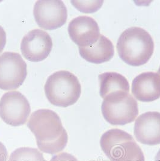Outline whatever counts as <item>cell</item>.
Instances as JSON below:
<instances>
[{
	"mask_svg": "<svg viewBox=\"0 0 160 161\" xmlns=\"http://www.w3.org/2000/svg\"><path fill=\"white\" fill-rule=\"evenodd\" d=\"M33 15L38 26L43 29L52 30L65 24L67 11L62 1L40 0L35 4Z\"/></svg>",
	"mask_w": 160,
	"mask_h": 161,
	"instance_id": "cell-8",
	"label": "cell"
},
{
	"mask_svg": "<svg viewBox=\"0 0 160 161\" xmlns=\"http://www.w3.org/2000/svg\"><path fill=\"white\" fill-rule=\"evenodd\" d=\"M155 161H160V149L157 154L156 156H155Z\"/></svg>",
	"mask_w": 160,
	"mask_h": 161,
	"instance_id": "cell-20",
	"label": "cell"
},
{
	"mask_svg": "<svg viewBox=\"0 0 160 161\" xmlns=\"http://www.w3.org/2000/svg\"><path fill=\"white\" fill-rule=\"evenodd\" d=\"M50 35L42 30H31L22 39L21 50L24 57L31 62H37L48 58L52 48Z\"/></svg>",
	"mask_w": 160,
	"mask_h": 161,
	"instance_id": "cell-9",
	"label": "cell"
},
{
	"mask_svg": "<svg viewBox=\"0 0 160 161\" xmlns=\"http://www.w3.org/2000/svg\"><path fill=\"white\" fill-rule=\"evenodd\" d=\"M31 113L29 102L19 91L5 93L0 100V118L7 125L18 127L24 125Z\"/></svg>",
	"mask_w": 160,
	"mask_h": 161,
	"instance_id": "cell-7",
	"label": "cell"
},
{
	"mask_svg": "<svg viewBox=\"0 0 160 161\" xmlns=\"http://www.w3.org/2000/svg\"><path fill=\"white\" fill-rule=\"evenodd\" d=\"M73 6L81 12L91 14L98 10L103 4V1H71Z\"/></svg>",
	"mask_w": 160,
	"mask_h": 161,
	"instance_id": "cell-16",
	"label": "cell"
},
{
	"mask_svg": "<svg viewBox=\"0 0 160 161\" xmlns=\"http://www.w3.org/2000/svg\"><path fill=\"white\" fill-rule=\"evenodd\" d=\"M79 52L83 59L96 64L109 61L115 54L113 44L109 39L102 35L95 44L86 47H79Z\"/></svg>",
	"mask_w": 160,
	"mask_h": 161,
	"instance_id": "cell-13",
	"label": "cell"
},
{
	"mask_svg": "<svg viewBox=\"0 0 160 161\" xmlns=\"http://www.w3.org/2000/svg\"><path fill=\"white\" fill-rule=\"evenodd\" d=\"M44 89L48 101L60 108L74 104L81 94V86L78 78L65 70L55 72L49 76Z\"/></svg>",
	"mask_w": 160,
	"mask_h": 161,
	"instance_id": "cell-3",
	"label": "cell"
},
{
	"mask_svg": "<svg viewBox=\"0 0 160 161\" xmlns=\"http://www.w3.org/2000/svg\"><path fill=\"white\" fill-rule=\"evenodd\" d=\"M6 44V33L4 29L0 25V53L4 48Z\"/></svg>",
	"mask_w": 160,
	"mask_h": 161,
	"instance_id": "cell-18",
	"label": "cell"
},
{
	"mask_svg": "<svg viewBox=\"0 0 160 161\" xmlns=\"http://www.w3.org/2000/svg\"><path fill=\"white\" fill-rule=\"evenodd\" d=\"M68 33L73 42L79 47L95 44L101 36L97 22L87 16H80L73 19L69 22Z\"/></svg>",
	"mask_w": 160,
	"mask_h": 161,
	"instance_id": "cell-10",
	"label": "cell"
},
{
	"mask_svg": "<svg viewBox=\"0 0 160 161\" xmlns=\"http://www.w3.org/2000/svg\"><path fill=\"white\" fill-rule=\"evenodd\" d=\"M104 119L113 125H122L133 122L138 114L135 98L125 91L113 92L104 98L101 106Z\"/></svg>",
	"mask_w": 160,
	"mask_h": 161,
	"instance_id": "cell-5",
	"label": "cell"
},
{
	"mask_svg": "<svg viewBox=\"0 0 160 161\" xmlns=\"http://www.w3.org/2000/svg\"><path fill=\"white\" fill-rule=\"evenodd\" d=\"M50 161H78V160L71 154L61 152L54 156Z\"/></svg>",
	"mask_w": 160,
	"mask_h": 161,
	"instance_id": "cell-17",
	"label": "cell"
},
{
	"mask_svg": "<svg viewBox=\"0 0 160 161\" xmlns=\"http://www.w3.org/2000/svg\"><path fill=\"white\" fill-rule=\"evenodd\" d=\"M27 64L22 56L14 52H5L0 56V89L5 91L19 88L25 80Z\"/></svg>",
	"mask_w": 160,
	"mask_h": 161,
	"instance_id": "cell-6",
	"label": "cell"
},
{
	"mask_svg": "<svg viewBox=\"0 0 160 161\" xmlns=\"http://www.w3.org/2000/svg\"><path fill=\"white\" fill-rule=\"evenodd\" d=\"M158 74L160 75V68H159V69H158Z\"/></svg>",
	"mask_w": 160,
	"mask_h": 161,
	"instance_id": "cell-21",
	"label": "cell"
},
{
	"mask_svg": "<svg viewBox=\"0 0 160 161\" xmlns=\"http://www.w3.org/2000/svg\"><path fill=\"white\" fill-rule=\"evenodd\" d=\"M132 94L140 102H152L160 98V75L153 72L139 74L132 83Z\"/></svg>",
	"mask_w": 160,
	"mask_h": 161,
	"instance_id": "cell-12",
	"label": "cell"
},
{
	"mask_svg": "<svg viewBox=\"0 0 160 161\" xmlns=\"http://www.w3.org/2000/svg\"><path fill=\"white\" fill-rule=\"evenodd\" d=\"M100 85V95L102 98L117 91L130 92V84L122 74L109 72L101 74L98 77Z\"/></svg>",
	"mask_w": 160,
	"mask_h": 161,
	"instance_id": "cell-14",
	"label": "cell"
},
{
	"mask_svg": "<svg viewBox=\"0 0 160 161\" xmlns=\"http://www.w3.org/2000/svg\"><path fill=\"white\" fill-rule=\"evenodd\" d=\"M8 161H46L38 149L30 147H20L14 150Z\"/></svg>",
	"mask_w": 160,
	"mask_h": 161,
	"instance_id": "cell-15",
	"label": "cell"
},
{
	"mask_svg": "<svg viewBox=\"0 0 160 161\" xmlns=\"http://www.w3.org/2000/svg\"><path fill=\"white\" fill-rule=\"evenodd\" d=\"M100 146L110 161H145L141 148L133 137L120 129L105 132L100 139Z\"/></svg>",
	"mask_w": 160,
	"mask_h": 161,
	"instance_id": "cell-4",
	"label": "cell"
},
{
	"mask_svg": "<svg viewBox=\"0 0 160 161\" xmlns=\"http://www.w3.org/2000/svg\"><path fill=\"white\" fill-rule=\"evenodd\" d=\"M27 126L35 135L40 152L54 154L65 148L68 135L60 118L53 110L39 109L31 115Z\"/></svg>",
	"mask_w": 160,
	"mask_h": 161,
	"instance_id": "cell-1",
	"label": "cell"
},
{
	"mask_svg": "<svg viewBox=\"0 0 160 161\" xmlns=\"http://www.w3.org/2000/svg\"><path fill=\"white\" fill-rule=\"evenodd\" d=\"M8 150L4 145L0 142V161H7Z\"/></svg>",
	"mask_w": 160,
	"mask_h": 161,
	"instance_id": "cell-19",
	"label": "cell"
},
{
	"mask_svg": "<svg viewBox=\"0 0 160 161\" xmlns=\"http://www.w3.org/2000/svg\"><path fill=\"white\" fill-rule=\"evenodd\" d=\"M134 134L137 141L143 144H160V112H147L140 115L136 120Z\"/></svg>",
	"mask_w": 160,
	"mask_h": 161,
	"instance_id": "cell-11",
	"label": "cell"
},
{
	"mask_svg": "<svg viewBox=\"0 0 160 161\" xmlns=\"http://www.w3.org/2000/svg\"><path fill=\"white\" fill-rule=\"evenodd\" d=\"M120 58L128 65L139 66L146 64L152 56L154 42L145 30L132 27L120 35L117 43Z\"/></svg>",
	"mask_w": 160,
	"mask_h": 161,
	"instance_id": "cell-2",
	"label": "cell"
}]
</instances>
